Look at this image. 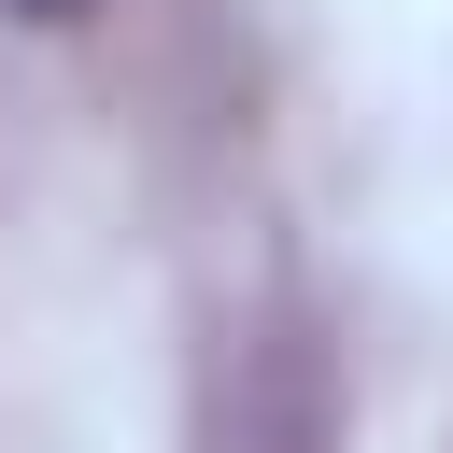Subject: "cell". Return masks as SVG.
Here are the masks:
<instances>
[{
  "label": "cell",
  "instance_id": "obj_1",
  "mask_svg": "<svg viewBox=\"0 0 453 453\" xmlns=\"http://www.w3.org/2000/svg\"><path fill=\"white\" fill-rule=\"evenodd\" d=\"M0 14H14V28H71L85 0H0Z\"/></svg>",
  "mask_w": 453,
  "mask_h": 453
}]
</instances>
